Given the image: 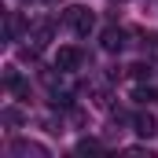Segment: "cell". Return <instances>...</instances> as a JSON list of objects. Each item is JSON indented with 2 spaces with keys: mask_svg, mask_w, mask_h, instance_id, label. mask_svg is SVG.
Masks as SVG:
<instances>
[{
  "mask_svg": "<svg viewBox=\"0 0 158 158\" xmlns=\"http://www.w3.org/2000/svg\"><path fill=\"white\" fill-rule=\"evenodd\" d=\"M66 26L77 33V37H88L96 30V15L88 7H66Z\"/></svg>",
  "mask_w": 158,
  "mask_h": 158,
  "instance_id": "cell-1",
  "label": "cell"
},
{
  "mask_svg": "<svg viewBox=\"0 0 158 158\" xmlns=\"http://www.w3.org/2000/svg\"><path fill=\"white\" fill-rule=\"evenodd\" d=\"M4 30H7V40H19L22 33H30V22H26V19H22L19 11H11V15H7V26H4Z\"/></svg>",
  "mask_w": 158,
  "mask_h": 158,
  "instance_id": "cell-7",
  "label": "cell"
},
{
  "mask_svg": "<svg viewBox=\"0 0 158 158\" xmlns=\"http://www.w3.org/2000/svg\"><path fill=\"white\" fill-rule=\"evenodd\" d=\"M132 129H136L140 136H155V132H158V121H155L151 110H140V114L132 118Z\"/></svg>",
  "mask_w": 158,
  "mask_h": 158,
  "instance_id": "cell-6",
  "label": "cell"
},
{
  "mask_svg": "<svg viewBox=\"0 0 158 158\" xmlns=\"http://www.w3.org/2000/svg\"><path fill=\"white\" fill-rule=\"evenodd\" d=\"M0 118H4V125H22V121H26V114H22L19 107H7V110H4Z\"/></svg>",
  "mask_w": 158,
  "mask_h": 158,
  "instance_id": "cell-10",
  "label": "cell"
},
{
  "mask_svg": "<svg viewBox=\"0 0 158 158\" xmlns=\"http://www.w3.org/2000/svg\"><path fill=\"white\" fill-rule=\"evenodd\" d=\"M92 151H103V143H99V140H92V136L77 140V155H92Z\"/></svg>",
  "mask_w": 158,
  "mask_h": 158,
  "instance_id": "cell-9",
  "label": "cell"
},
{
  "mask_svg": "<svg viewBox=\"0 0 158 158\" xmlns=\"http://www.w3.org/2000/svg\"><path fill=\"white\" fill-rule=\"evenodd\" d=\"M22 4H30V0H22Z\"/></svg>",
  "mask_w": 158,
  "mask_h": 158,
  "instance_id": "cell-14",
  "label": "cell"
},
{
  "mask_svg": "<svg viewBox=\"0 0 158 158\" xmlns=\"http://www.w3.org/2000/svg\"><path fill=\"white\" fill-rule=\"evenodd\" d=\"M48 4H63V0H48Z\"/></svg>",
  "mask_w": 158,
  "mask_h": 158,
  "instance_id": "cell-13",
  "label": "cell"
},
{
  "mask_svg": "<svg viewBox=\"0 0 158 158\" xmlns=\"http://www.w3.org/2000/svg\"><path fill=\"white\" fill-rule=\"evenodd\" d=\"M11 155H19V158H26V155H33V158H48V147L44 143H37V140H11Z\"/></svg>",
  "mask_w": 158,
  "mask_h": 158,
  "instance_id": "cell-3",
  "label": "cell"
},
{
  "mask_svg": "<svg viewBox=\"0 0 158 158\" xmlns=\"http://www.w3.org/2000/svg\"><path fill=\"white\" fill-rule=\"evenodd\" d=\"M129 70H132L136 81H147V77H151V59H147V63H136V66H129Z\"/></svg>",
  "mask_w": 158,
  "mask_h": 158,
  "instance_id": "cell-12",
  "label": "cell"
},
{
  "mask_svg": "<svg viewBox=\"0 0 158 158\" xmlns=\"http://www.w3.org/2000/svg\"><path fill=\"white\" fill-rule=\"evenodd\" d=\"M132 99H136V103H151V99H158V88H143V85H140V88L132 92Z\"/></svg>",
  "mask_w": 158,
  "mask_h": 158,
  "instance_id": "cell-11",
  "label": "cell"
},
{
  "mask_svg": "<svg viewBox=\"0 0 158 158\" xmlns=\"http://www.w3.org/2000/svg\"><path fill=\"white\" fill-rule=\"evenodd\" d=\"M129 33H125V30H118V26H107V30H103V40H99V44H103V52H110V55H114V52H125V44H129Z\"/></svg>",
  "mask_w": 158,
  "mask_h": 158,
  "instance_id": "cell-4",
  "label": "cell"
},
{
  "mask_svg": "<svg viewBox=\"0 0 158 158\" xmlns=\"http://www.w3.org/2000/svg\"><path fill=\"white\" fill-rule=\"evenodd\" d=\"M140 44H143V55L158 63V33H140Z\"/></svg>",
  "mask_w": 158,
  "mask_h": 158,
  "instance_id": "cell-8",
  "label": "cell"
},
{
  "mask_svg": "<svg viewBox=\"0 0 158 158\" xmlns=\"http://www.w3.org/2000/svg\"><path fill=\"white\" fill-rule=\"evenodd\" d=\"M26 37L33 40L37 48H48V44H52V37H55V22H52V19H40V22H33V26H30V33H26Z\"/></svg>",
  "mask_w": 158,
  "mask_h": 158,
  "instance_id": "cell-2",
  "label": "cell"
},
{
  "mask_svg": "<svg viewBox=\"0 0 158 158\" xmlns=\"http://www.w3.org/2000/svg\"><path fill=\"white\" fill-rule=\"evenodd\" d=\"M81 66V52L77 48H59L55 52V70L59 74H70V70H77Z\"/></svg>",
  "mask_w": 158,
  "mask_h": 158,
  "instance_id": "cell-5",
  "label": "cell"
}]
</instances>
